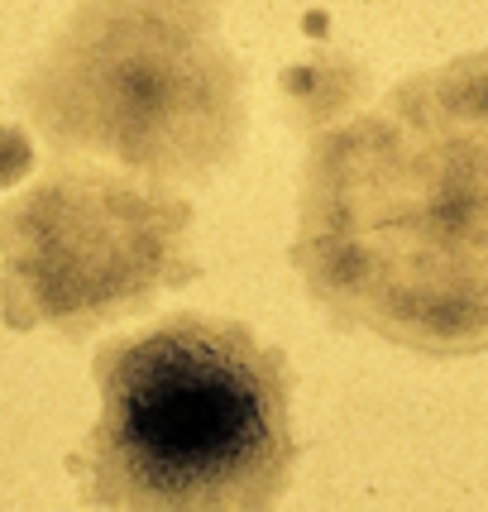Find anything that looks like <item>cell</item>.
Returning <instances> with one entry per match:
<instances>
[{"label":"cell","instance_id":"cell-6","mask_svg":"<svg viewBox=\"0 0 488 512\" xmlns=\"http://www.w3.org/2000/svg\"><path fill=\"white\" fill-rule=\"evenodd\" d=\"M34 173V144L20 125H0V187H15Z\"/></svg>","mask_w":488,"mask_h":512},{"label":"cell","instance_id":"cell-5","mask_svg":"<svg viewBox=\"0 0 488 512\" xmlns=\"http://www.w3.org/2000/svg\"><path fill=\"white\" fill-rule=\"evenodd\" d=\"M283 101L297 134L326 130L335 120H350V111L364 96V67L350 63L345 53H316L307 63H297L283 72Z\"/></svg>","mask_w":488,"mask_h":512},{"label":"cell","instance_id":"cell-3","mask_svg":"<svg viewBox=\"0 0 488 512\" xmlns=\"http://www.w3.org/2000/svg\"><path fill=\"white\" fill-rule=\"evenodd\" d=\"M20 106L58 158H106L158 182H206L244 144V67L221 0H82Z\"/></svg>","mask_w":488,"mask_h":512},{"label":"cell","instance_id":"cell-4","mask_svg":"<svg viewBox=\"0 0 488 512\" xmlns=\"http://www.w3.org/2000/svg\"><path fill=\"white\" fill-rule=\"evenodd\" d=\"M192 230V201L173 182L58 158L0 206V316L10 331L67 340L144 316L201 273Z\"/></svg>","mask_w":488,"mask_h":512},{"label":"cell","instance_id":"cell-2","mask_svg":"<svg viewBox=\"0 0 488 512\" xmlns=\"http://www.w3.org/2000/svg\"><path fill=\"white\" fill-rule=\"evenodd\" d=\"M101 417L67 460L87 508L273 512L297 469L292 364L235 316L173 312L91 359Z\"/></svg>","mask_w":488,"mask_h":512},{"label":"cell","instance_id":"cell-1","mask_svg":"<svg viewBox=\"0 0 488 512\" xmlns=\"http://www.w3.org/2000/svg\"><path fill=\"white\" fill-rule=\"evenodd\" d=\"M288 259L340 331L488 355V48L311 134Z\"/></svg>","mask_w":488,"mask_h":512}]
</instances>
